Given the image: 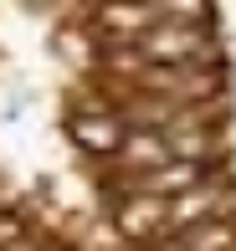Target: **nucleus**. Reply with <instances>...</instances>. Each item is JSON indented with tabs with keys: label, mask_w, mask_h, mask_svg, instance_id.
<instances>
[{
	"label": "nucleus",
	"mask_w": 236,
	"mask_h": 251,
	"mask_svg": "<svg viewBox=\"0 0 236 251\" xmlns=\"http://www.w3.org/2000/svg\"><path fill=\"white\" fill-rule=\"evenodd\" d=\"M170 159H175L170 139H159L154 128L129 133V139H123V164H129V169H154V164H170Z\"/></svg>",
	"instance_id": "39448f33"
},
{
	"label": "nucleus",
	"mask_w": 236,
	"mask_h": 251,
	"mask_svg": "<svg viewBox=\"0 0 236 251\" xmlns=\"http://www.w3.org/2000/svg\"><path fill=\"white\" fill-rule=\"evenodd\" d=\"M221 210V195L216 190H180V195L170 200V210H164V221H175V226H195V221H206V215H216Z\"/></svg>",
	"instance_id": "423d86ee"
},
{
	"label": "nucleus",
	"mask_w": 236,
	"mask_h": 251,
	"mask_svg": "<svg viewBox=\"0 0 236 251\" xmlns=\"http://www.w3.org/2000/svg\"><path fill=\"white\" fill-rule=\"evenodd\" d=\"M164 210H170V195H144L139 190V200H129L118 210V231L123 236H149V231H159Z\"/></svg>",
	"instance_id": "20e7f679"
},
{
	"label": "nucleus",
	"mask_w": 236,
	"mask_h": 251,
	"mask_svg": "<svg viewBox=\"0 0 236 251\" xmlns=\"http://www.w3.org/2000/svg\"><path fill=\"white\" fill-rule=\"evenodd\" d=\"M98 21H103V31H113V36L139 41L144 31L159 21V5H154V0H108V5L98 10Z\"/></svg>",
	"instance_id": "f03ea898"
},
{
	"label": "nucleus",
	"mask_w": 236,
	"mask_h": 251,
	"mask_svg": "<svg viewBox=\"0 0 236 251\" xmlns=\"http://www.w3.org/2000/svg\"><path fill=\"white\" fill-rule=\"evenodd\" d=\"M72 139L82 144V149H118L123 144V128H118V118H103V113H93V118H77L72 123Z\"/></svg>",
	"instance_id": "0eeeda50"
},
{
	"label": "nucleus",
	"mask_w": 236,
	"mask_h": 251,
	"mask_svg": "<svg viewBox=\"0 0 236 251\" xmlns=\"http://www.w3.org/2000/svg\"><path fill=\"white\" fill-rule=\"evenodd\" d=\"M200 179V159H170V164H154V169H139V190L144 195H180Z\"/></svg>",
	"instance_id": "7ed1b4c3"
},
{
	"label": "nucleus",
	"mask_w": 236,
	"mask_h": 251,
	"mask_svg": "<svg viewBox=\"0 0 236 251\" xmlns=\"http://www.w3.org/2000/svg\"><path fill=\"white\" fill-rule=\"evenodd\" d=\"M159 21H200L206 16V0H154Z\"/></svg>",
	"instance_id": "1a4fd4ad"
},
{
	"label": "nucleus",
	"mask_w": 236,
	"mask_h": 251,
	"mask_svg": "<svg viewBox=\"0 0 236 251\" xmlns=\"http://www.w3.org/2000/svg\"><path fill=\"white\" fill-rule=\"evenodd\" d=\"M0 251H36V241H0Z\"/></svg>",
	"instance_id": "9d476101"
},
{
	"label": "nucleus",
	"mask_w": 236,
	"mask_h": 251,
	"mask_svg": "<svg viewBox=\"0 0 236 251\" xmlns=\"http://www.w3.org/2000/svg\"><path fill=\"white\" fill-rule=\"evenodd\" d=\"M236 246V226L226 221H210V226H195L185 236V251H231Z\"/></svg>",
	"instance_id": "6e6552de"
},
{
	"label": "nucleus",
	"mask_w": 236,
	"mask_h": 251,
	"mask_svg": "<svg viewBox=\"0 0 236 251\" xmlns=\"http://www.w3.org/2000/svg\"><path fill=\"white\" fill-rule=\"evenodd\" d=\"M206 51V36L190 21H175V26H149L139 36V62H185V56Z\"/></svg>",
	"instance_id": "f257e3e1"
}]
</instances>
